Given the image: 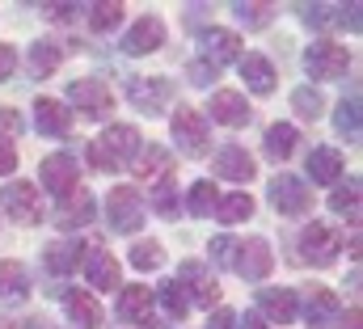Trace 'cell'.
I'll return each instance as SVG.
<instances>
[{
	"label": "cell",
	"mask_w": 363,
	"mask_h": 329,
	"mask_svg": "<svg viewBox=\"0 0 363 329\" xmlns=\"http://www.w3.org/2000/svg\"><path fill=\"white\" fill-rule=\"evenodd\" d=\"M135 152H140V131H135V127H127V123H114L110 131H101V135L89 144L93 169H106V173H114V169L131 164V161H135Z\"/></svg>",
	"instance_id": "cell-1"
},
{
	"label": "cell",
	"mask_w": 363,
	"mask_h": 329,
	"mask_svg": "<svg viewBox=\"0 0 363 329\" xmlns=\"http://www.w3.org/2000/svg\"><path fill=\"white\" fill-rule=\"evenodd\" d=\"M347 68H351V51H347L342 43L317 38V43L304 51V72H308L313 81H338V77H347Z\"/></svg>",
	"instance_id": "cell-2"
},
{
	"label": "cell",
	"mask_w": 363,
	"mask_h": 329,
	"mask_svg": "<svg viewBox=\"0 0 363 329\" xmlns=\"http://www.w3.org/2000/svg\"><path fill=\"white\" fill-rule=\"evenodd\" d=\"M169 127H174V140H178V148L186 157H207V148H211V127H207V118H203L199 110L178 106L174 118H169Z\"/></svg>",
	"instance_id": "cell-3"
},
{
	"label": "cell",
	"mask_w": 363,
	"mask_h": 329,
	"mask_svg": "<svg viewBox=\"0 0 363 329\" xmlns=\"http://www.w3.org/2000/svg\"><path fill=\"white\" fill-rule=\"evenodd\" d=\"M106 220H110L114 233H127V237L135 228H144V199H140V190L135 186H114L110 199H106Z\"/></svg>",
	"instance_id": "cell-4"
},
{
	"label": "cell",
	"mask_w": 363,
	"mask_h": 329,
	"mask_svg": "<svg viewBox=\"0 0 363 329\" xmlns=\"http://www.w3.org/2000/svg\"><path fill=\"white\" fill-rule=\"evenodd\" d=\"M338 249H342V237H338L330 224H308V228L300 233V262H308V266H317V270L334 266V262H338Z\"/></svg>",
	"instance_id": "cell-5"
},
{
	"label": "cell",
	"mask_w": 363,
	"mask_h": 329,
	"mask_svg": "<svg viewBox=\"0 0 363 329\" xmlns=\"http://www.w3.org/2000/svg\"><path fill=\"white\" fill-rule=\"evenodd\" d=\"M38 177H43V186L55 194V199H72L77 190H81V169H77V157L72 152H51L43 169H38Z\"/></svg>",
	"instance_id": "cell-6"
},
{
	"label": "cell",
	"mask_w": 363,
	"mask_h": 329,
	"mask_svg": "<svg viewBox=\"0 0 363 329\" xmlns=\"http://www.w3.org/2000/svg\"><path fill=\"white\" fill-rule=\"evenodd\" d=\"M0 207L17 224H38L43 220V194H38L34 182H9V186H0Z\"/></svg>",
	"instance_id": "cell-7"
},
{
	"label": "cell",
	"mask_w": 363,
	"mask_h": 329,
	"mask_svg": "<svg viewBox=\"0 0 363 329\" xmlns=\"http://www.w3.org/2000/svg\"><path fill=\"white\" fill-rule=\"evenodd\" d=\"M68 97H72V106H77L85 118H110V114H114V93L97 81V77L72 81L68 84Z\"/></svg>",
	"instance_id": "cell-8"
},
{
	"label": "cell",
	"mask_w": 363,
	"mask_h": 329,
	"mask_svg": "<svg viewBox=\"0 0 363 329\" xmlns=\"http://www.w3.org/2000/svg\"><path fill=\"white\" fill-rule=\"evenodd\" d=\"M271 266H274V253H271V245H267L262 237L237 241V253H233V270H237L241 279H250V283H262V279L271 274Z\"/></svg>",
	"instance_id": "cell-9"
},
{
	"label": "cell",
	"mask_w": 363,
	"mask_h": 329,
	"mask_svg": "<svg viewBox=\"0 0 363 329\" xmlns=\"http://www.w3.org/2000/svg\"><path fill=\"white\" fill-rule=\"evenodd\" d=\"M271 203L279 216H304L313 207V190H308V182H300L291 173H279L271 182Z\"/></svg>",
	"instance_id": "cell-10"
},
{
	"label": "cell",
	"mask_w": 363,
	"mask_h": 329,
	"mask_svg": "<svg viewBox=\"0 0 363 329\" xmlns=\"http://www.w3.org/2000/svg\"><path fill=\"white\" fill-rule=\"evenodd\" d=\"M127 97H131L135 110L161 114V110L169 106V97H174V84L165 81V77H131V81H127Z\"/></svg>",
	"instance_id": "cell-11"
},
{
	"label": "cell",
	"mask_w": 363,
	"mask_h": 329,
	"mask_svg": "<svg viewBox=\"0 0 363 329\" xmlns=\"http://www.w3.org/2000/svg\"><path fill=\"white\" fill-rule=\"evenodd\" d=\"M178 283H182V291H186V300H194L199 308H211L220 300V283L211 279V270L203 262H182Z\"/></svg>",
	"instance_id": "cell-12"
},
{
	"label": "cell",
	"mask_w": 363,
	"mask_h": 329,
	"mask_svg": "<svg viewBox=\"0 0 363 329\" xmlns=\"http://www.w3.org/2000/svg\"><path fill=\"white\" fill-rule=\"evenodd\" d=\"M131 173H135L140 182H148V186L169 182V173H174L169 148H161V144H140V152H135V161H131Z\"/></svg>",
	"instance_id": "cell-13"
},
{
	"label": "cell",
	"mask_w": 363,
	"mask_h": 329,
	"mask_svg": "<svg viewBox=\"0 0 363 329\" xmlns=\"http://www.w3.org/2000/svg\"><path fill=\"white\" fill-rule=\"evenodd\" d=\"M211 173H216L220 182H254V177H258V164H254V157H250L241 144H224V148L216 152V161H211Z\"/></svg>",
	"instance_id": "cell-14"
},
{
	"label": "cell",
	"mask_w": 363,
	"mask_h": 329,
	"mask_svg": "<svg viewBox=\"0 0 363 329\" xmlns=\"http://www.w3.org/2000/svg\"><path fill=\"white\" fill-rule=\"evenodd\" d=\"M161 47H165V21H161L157 13L140 17V21L127 30V38H123V51H127V55H152V51H161Z\"/></svg>",
	"instance_id": "cell-15"
},
{
	"label": "cell",
	"mask_w": 363,
	"mask_h": 329,
	"mask_svg": "<svg viewBox=\"0 0 363 329\" xmlns=\"http://www.w3.org/2000/svg\"><path fill=\"white\" fill-rule=\"evenodd\" d=\"M258 317H262V321H279V325H291V321L300 317L296 291H287V287H267V291H258Z\"/></svg>",
	"instance_id": "cell-16"
},
{
	"label": "cell",
	"mask_w": 363,
	"mask_h": 329,
	"mask_svg": "<svg viewBox=\"0 0 363 329\" xmlns=\"http://www.w3.org/2000/svg\"><path fill=\"white\" fill-rule=\"evenodd\" d=\"M207 114H211L216 123H224V127H245L254 110H250L245 93H237V89H220V93H211V106H207Z\"/></svg>",
	"instance_id": "cell-17"
},
{
	"label": "cell",
	"mask_w": 363,
	"mask_h": 329,
	"mask_svg": "<svg viewBox=\"0 0 363 329\" xmlns=\"http://www.w3.org/2000/svg\"><path fill=\"white\" fill-rule=\"evenodd\" d=\"M199 47H203V55H207V64H228V60H241V38L233 34V30H220V26H211V30H203L199 34Z\"/></svg>",
	"instance_id": "cell-18"
},
{
	"label": "cell",
	"mask_w": 363,
	"mask_h": 329,
	"mask_svg": "<svg viewBox=\"0 0 363 329\" xmlns=\"http://www.w3.org/2000/svg\"><path fill=\"white\" fill-rule=\"evenodd\" d=\"M308 329H334L342 321V300L330 287H313L308 291V313H304Z\"/></svg>",
	"instance_id": "cell-19"
},
{
	"label": "cell",
	"mask_w": 363,
	"mask_h": 329,
	"mask_svg": "<svg viewBox=\"0 0 363 329\" xmlns=\"http://www.w3.org/2000/svg\"><path fill=\"white\" fill-rule=\"evenodd\" d=\"M85 249H89V262H85V279H89L97 291H110V287H118V283H123L118 257H114L110 249H101V245H85Z\"/></svg>",
	"instance_id": "cell-20"
},
{
	"label": "cell",
	"mask_w": 363,
	"mask_h": 329,
	"mask_svg": "<svg viewBox=\"0 0 363 329\" xmlns=\"http://www.w3.org/2000/svg\"><path fill=\"white\" fill-rule=\"evenodd\" d=\"M34 123H38L43 135H55V140H64V135L72 131V114H68V106L55 101V97H38V101H34Z\"/></svg>",
	"instance_id": "cell-21"
},
{
	"label": "cell",
	"mask_w": 363,
	"mask_h": 329,
	"mask_svg": "<svg viewBox=\"0 0 363 329\" xmlns=\"http://www.w3.org/2000/svg\"><path fill=\"white\" fill-rule=\"evenodd\" d=\"M118 317H123V321H135V325H152V291H148L144 283L123 287V291H118Z\"/></svg>",
	"instance_id": "cell-22"
},
{
	"label": "cell",
	"mask_w": 363,
	"mask_h": 329,
	"mask_svg": "<svg viewBox=\"0 0 363 329\" xmlns=\"http://www.w3.org/2000/svg\"><path fill=\"white\" fill-rule=\"evenodd\" d=\"M308 177H313L317 186L338 182V177H342V152L330 148V144H317V148L308 152Z\"/></svg>",
	"instance_id": "cell-23"
},
{
	"label": "cell",
	"mask_w": 363,
	"mask_h": 329,
	"mask_svg": "<svg viewBox=\"0 0 363 329\" xmlns=\"http://www.w3.org/2000/svg\"><path fill=\"white\" fill-rule=\"evenodd\" d=\"M237 68H241V81L250 84L254 93H271V89H274V64L267 60V55L250 51V55H241V60H237Z\"/></svg>",
	"instance_id": "cell-24"
},
{
	"label": "cell",
	"mask_w": 363,
	"mask_h": 329,
	"mask_svg": "<svg viewBox=\"0 0 363 329\" xmlns=\"http://www.w3.org/2000/svg\"><path fill=\"white\" fill-rule=\"evenodd\" d=\"M30 296V274L21 262H0V300L4 304H21Z\"/></svg>",
	"instance_id": "cell-25"
},
{
	"label": "cell",
	"mask_w": 363,
	"mask_h": 329,
	"mask_svg": "<svg viewBox=\"0 0 363 329\" xmlns=\"http://www.w3.org/2000/svg\"><path fill=\"white\" fill-rule=\"evenodd\" d=\"M81 253H85L81 241H55V245L43 249V266H47L51 274H68V270H77Z\"/></svg>",
	"instance_id": "cell-26"
},
{
	"label": "cell",
	"mask_w": 363,
	"mask_h": 329,
	"mask_svg": "<svg viewBox=\"0 0 363 329\" xmlns=\"http://www.w3.org/2000/svg\"><path fill=\"white\" fill-rule=\"evenodd\" d=\"M64 308H68V321L81 329H97L101 325V308H97V300L85 296V291H68L64 296Z\"/></svg>",
	"instance_id": "cell-27"
},
{
	"label": "cell",
	"mask_w": 363,
	"mask_h": 329,
	"mask_svg": "<svg viewBox=\"0 0 363 329\" xmlns=\"http://www.w3.org/2000/svg\"><path fill=\"white\" fill-rule=\"evenodd\" d=\"M60 60H64V47L51 43V38H38L30 47V77H51L60 68Z\"/></svg>",
	"instance_id": "cell-28"
},
{
	"label": "cell",
	"mask_w": 363,
	"mask_h": 329,
	"mask_svg": "<svg viewBox=\"0 0 363 329\" xmlns=\"http://www.w3.org/2000/svg\"><path fill=\"white\" fill-rule=\"evenodd\" d=\"M296 144H300V131H296L291 123L267 127V157H271V161H287V157L296 152Z\"/></svg>",
	"instance_id": "cell-29"
},
{
	"label": "cell",
	"mask_w": 363,
	"mask_h": 329,
	"mask_svg": "<svg viewBox=\"0 0 363 329\" xmlns=\"http://www.w3.org/2000/svg\"><path fill=\"white\" fill-rule=\"evenodd\" d=\"M250 216H254V194L250 190H237V194H228V199L216 203V220L220 224H241Z\"/></svg>",
	"instance_id": "cell-30"
},
{
	"label": "cell",
	"mask_w": 363,
	"mask_h": 329,
	"mask_svg": "<svg viewBox=\"0 0 363 329\" xmlns=\"http://www.w3.org/2000/svg\"><path fill=\"white\" fill-rule=\"evenodd\" d=\"M93 220V199L85 190H77L64 207H60V228H81V224H89Z\"/></svg>",
	"instance_id": "cell-31"
},
{
	"label": "cell",
	"mask_w": 363,
	"mask_h": 329,
	"mask_svg": "<svg viewBox=\"0 0 363 329\" xmlns=\"http://www.w3.org/2000/svg\"><path fill=\"white\" fill-rule=\"evenodd\" d=\"M216 203H220L216 182H194V186H190V194H186L190 216H211V211H216Z\"/></svg>",
	"instance_id": "cell-32"
},
{
	"label": "cell",
	"mask_w": 363,
	"mask_h": 329,
	"mask_svg": "<svg viewBox=\"0 0 363 329\" xmlns=\"http://www.w3.org/2000/svg\"><path fill=\"white\" fill-rule=\"evenodd\" d=\"M291 110H296L300 118H321V110H325V97H321V89H313V84L296 89V93H291Z\"/></svg>",
	"instance_id": "cell-33"
},
{
	"label": "cell",
	"mask_w": 363,
	"mask_h": 329,
	"mask_svg": "<svg viewBox=\"0 0 363 329\" xmlns=\"http://www.w3.org/2000/svg\"><path fill=\"white\" fill-rule=\"evenodd\" d=\"M131 266H135V270H161V266H165L161 241H135V245H131Z\"/></svg>",
	"instance_id": "cell-34"
},
{
	"label": "cell",
	"mask_w": 363,
	"mask_h": 329,
	"mask_svg": "<svg viewBox=\"0 0 363 329\" xmlns=\"http://www.w3.org/2000/svg\"><path fill=\"white\" fill-rule=\"evenodd\" d=\"M123 21V4H89V30L93 34H110L114 26Z\"/></svg>",
	"instance_id": "cell-35"
},
{
	"label": "cell",
	"mask_w": 363,
	"mask_h": 329,
	"mask_svg": "<svg viewBox=\"0 0 363 329\" xmlns=\"http://www.w3.org/2000/svg\"><path fill=\"white\" fill-rule=\"evenodd\" d=\"M330 211H338V216H359V182H347V186H338L334 194H330Z\"/></svg>",
	"instance_id": "cell-36"
},
{
	"label": "cell",
	"mask_w": 363,
	"mask_h": 329,
	"mask_svg": "<svg viewBox=\"0 0 363 329\" xmlns=\"http://www.w3.org/2000/svg\"><path fill=\"white\" fill-rule=\"evenodd\" d=\"M161 308L174 317V321H182L186 317V308H190V300H186V291H182L178 279H169V283H161Z\"/></svg>",
	"instance_id": "cell-37"
},
{
	"label": "cell",
	"mask_w": 363,
	"mask_h": 329,
	"mask_svg": "<svg viewBox=\"0 0 363 329\" xmlns=\"http://www.w3.org/2000/svg\"><path fill=\"white\" fill-rule=\"evenodd\" d=\"M334 123H338V131H342V135L359 140V97H342V101H338Z\"/></svg>",
	"instance_id": "cell-38"
},
{
	"label": "cell",
	"mask_w": 363,
	"mask_h": 329,
	"mask_svg": "<svg viewBox=\"0 0 363 329\" xmlns=\"http://www.w3.org/2000/svg\"><path fill=\"white\" fill-rule=\"evenodd\" d=\"M152 211L165 216V220H178V194H174V182L152 186Z\"/></svg>",
	"instance_id": "cell-39"
},
{
	"label": "cell",
	"mask_w": 363,
	"mask_h": 329,
	"mask_svg": "<svg viewBox=\"0 0 363 329\" xmlns=\"http://www.w3.org/2000/svg\"><path fill=\"white\" fill-rule=\"evenodd\" d=\"M233 13L241 17V26H250V30H262V26H271L274 4H237Z\"/></svg>",
	"instance_id": "cell-40"
},
{
	"label": "cell",
	"mask_w": 363,
	"mask_h": 329,
	"mask_svg": "<svg viewBox=\"0 0 363 329\" xmlns=\"http://www.w3.org/2000/svg\"><path fill=\"white\" fill-rule=\"evenodd\" d=\"M233 253H237V241L233 237H216L211 241V262L216 266H233Z\"/></svg>",
	"instance_id": "cell-41"
},
{
	"label": "cell",
	"mask_w": 363,
	"mask_h": 329,
	"mask_svg": "<svg viewBox=\"0 0 363 329\" xmlns=\"http://www.w3.org/2000/svg\"><path fill=\"white\" fill-rule=\"evenodd\" d=\"M216 72H220V68H216V64H207V60H194V64L186 68L190 84H211V81H216Z\"/></svg>",
	"instance_id": "cell-42"
},
{
	"label": "cell",
	"mask_w": 363,
	"mask_h": 329,
	"mask_svg": "<svg viewBox=\"0 0 363 329\" xmlns=\"http://www.w3.org/2000/svg\"><path fill=\"white\" fill-rule=\"evenodd\" d=\"M13 169H17V148H13V140L0 135V177H9Z\"/></svg>",
	"instance_id": "cell-43"
},
{
	"label": "cell",
	"mask_w": 363,
	"mask_h": 329,
	"mask_svg": "<svg viewBox=\"0 0 363 329\" xmlns=\"http://www.w3.org/2000/svg\"><path fill=\"white\" fill-rule=\"evenodd\" d=\"M13 68H17V51H13L9 43H0V81H9Z\"/></svg>",
	"instance_id": "cell-44"
},
{
	"label": "cell",
	"mask_w": 363,
	"mask_h": 329,
	"mask_svg": "<svg viewBox=\"0 0 363 329\" xmlns=\"http://www.w3.org/2000/svg\"><path fill=\"white\" fill-rule=\"evenodd\" d=\"M43 13L51 17V21H72V13H81L77 4H43Z\"/></svg>",
	"instance_id": "cell-45"
},
{
	"label": "cell",
	"mask_w": 363,
	"mask_h": 329,
	"mask_svg": "<svg viewBox=\"0 0 363 329\" xmlns=\"http://www.w3.org/2000/svg\"><path fill=\"white\" fill-rule=\"evenodd\" d=\"M233 325H237V313H228V308H216L211 321H207V329H233Z\"/></svg>",
	"instance_id": "cell-46"
},
{
	"label": "cell",
	"mask_w": 363,
	"mask_h": 329,
	"mask_svg": "<svg viewBox=\"0 0 363 329\" xmlns=\"http://www.w3.org/2000/svg\"><path fill=\"white\" fill-rule=\"evenodd\" d=\"M0 127H4L9 135H17V131H21V118H17V110H0Z\"/></svg>",
	"instance_id": "cell-47"
},
{
	"label": "cell",
	"mask_w": 363,
	"mask_h": 329,
	"mask_svg": "<svg viewBox=\"0 0 363 329\" xmlns=\"http://www.w3.org/2000/svg\"><path fill=\"white\" fill-rule=\"evenodd\" d=\"M241 329H271V325H267V321H262V317H258V313H250V317H245V321H241Z\"/></svg>",
	"instance_id": "cell-48"
},
{
	"label": "cell",
	"mask_w": 363,
	"mask_h": 329,
	"mask_svg": "<svg viewBox=\"0 0 363 329\" xmlns=\"http://www.w3.org/2000/svg\"><path fill=\"white\" fill-rule=\"evenodd\" d=\"M347 329H359V313H351V325Z\"/></svg>",
	"instance_id": "cell-49"
}]
</instances>
